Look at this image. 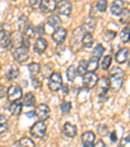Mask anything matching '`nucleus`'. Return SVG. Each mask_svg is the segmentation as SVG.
<instances>
[{
	"label": "nucleus",
	"mask_w": 130,
	"mask_h": 147,
	"mask_svg": "<svg viewBox=\"0 0 130 147\" xmlns=\"http://www.w3.org/2000/svg\"><path fill=\"white\" fill-rule=\"evenodd\" d=\"M116 38V31L113 30H105L104 31V39L105 40H112Z\"/></svg>",
	"instance_id": "nucleus-39"
},
{
	"label": "nucleus",
	"mask_w": 130,
	"mask_h": 147,
	"mask_svg": "<svg viewBox=\"0 0 130 147\" xmlns=\"http://www.w3.org/2000/svg\"><path fill=\"white\" fill-rule=\"evenodd\" d=\"M34 115L36 116V119L39 121H44L50 117L51 115V108L47 106V104H39V106L35 107V111H34Z\"/></svg>",
	"instance_id": "nucleus-6"
},
{
	"label": "nucleus",
	"mask_w": 130,
	"mask_h": 147,
	"mask_svg": "<svg viewBox=\"0 0 130 147\" xmlns=\"http://www.w3.org/2000/svg\"><path fill=\"white\" fill-rule=\"evenodd\" d=\"M63 86V77L60 73L53 72L48 78V89L51 91H59Z\"/></svg>",
	"instance_id": "nucleus-3"
},
{
	"label": "nucleus",
	"mask_w": 130,
	"mask_h": 147,
	"mask_svg": "<svg viewBox=\"0 0 130 147\" xmlns=\"http://www.w3.org/2000/svg\"><path fill=\"white\" fill-rule=\"evenodd\" d=\"M29 73H30L31 80H35L38 77V74L40 73V64L39 63H31L29 64Z\"/></svg>",
	"instance_id": "nucleus-23"
},
{
	"label": "nucleus",
	"mask_w": 130,
	"mask_h": 147,
	"mask_svg": "<svg viewBox=\"0 0 130 147\" xmlns=\"http://www.w3.org/2000/svg\"><path fill=\"white\" fill-rule=\"evenodd\" d=\"M82 142L83 144H89V143H94L95 142V133L94 131H85L82 134Z\"/></svg>",
	"instance_id": "nucleus-26"
},
{
	"label": "nucleus",
	"mask_w": 130,
	"mask_h": 147,
	"mask_svg": "<svg viewBox=\"0 0 130 147\" xmlns=\"http://www.w3.org/2000/svg\"><path fill=\"white\" fill-rule=\"evenodd\" d=\"M17 26H18V31L20 33H25L26 31V29L29 28V20H28V17L26 16H21L18 20H17Z\"/></svg>",
	"instance_id": "nucleus-22"
},
{
	"label": "nucleus",
	"mask_w": 130,
	"mask_h": 147,
	"mask_svg": "<svg viewBox=\"0 0 130 147\" xmlns=\"http://www.w3.org/2000/svg\"><path fill=\"white\" fill-rule=\"evenodd\" d=\"M119 147H130V137H124L120 141Z\"/></svg>",
	"instance_id": "nucleus-40"
},
{
	"label": "nucleus",
	"mask_w": 130,
	"mask_h": 147,
	"mask_svg": "<svg viewBox=\"0 0 130 147\" xmlns=\"http://www.w3.org/2000/svg\"><path fill=\"white\" fill-rule=\"evenodd\" d=\"M11 47V34L8 31H0V50H8Z\"/></svg>",
	"instance_id": "nucleus-14"
},
{
	"label": "nucleus",
	"mask_w": 130,
	"mask_h": 147,
	"mask_svg": "<svg viewBox=\"0 0 130 147\" xmlns=\"http://www.w3.org/2000/svg\"><path fill=\"white\" fill-rule=\"evenodd\" d=\"M63 134H64V137L72 139L77 136V128H75L72 122H65L63 126Z\"/></svg>",
	"instance_id": "nucleus-13"
},
{
	"label": "nucleus",
	"mask_w": 130,
	"mask_h": 147,
	"mask_svg": "<svg viewBox=\"0 0 130 147\" xmlns=\"http://www.w3.org/2000/svg\"><path fill=\"white\" fill-rule=\"evenodd\" d=\"M89 72L87 70V61L86 60H81L79 63H78V67H77V74L78 76H85L86 73Z\"/></svg>",
	"instance_id": "nucleus-30"
},
{
	"label": "nucleus",
	"mask_w": 130,
	"mask_h": 147,
	"mask_svg": "<svg viewBox=\"0 0 130 147\" xmlns=\"http://www.w3.org/2000/svg\"><path fill=\"white\" fill-rule=\"evenodd\" d=\"M77 67L75 65H70L69 68H68L67 70V78L68 81H70V82H73V81L75 80V77H77Z\"/></svg>",
	"instance_id": "nucleus-31"
},
{
	"label": "nucleus",
	"mask_w": 130,
	"mask_h": 147,
	"mask_svg": "<svg viewBox=\"0 0 130 147\" xmlns=\"http://www.w3.org/2000/svg\"><path fill=\"white\" fill-rule=\"evenodd\" d=\"M22 95H24L22 89H21V86H18V85H12V86L7 90V96H8V99L11 100V102H17V100H20L22 98Z\"/></svg>",
	"instance_id": "nucleus-7"
},
{
	"label": "nucleus",
	"mask_w": 130,
	"mask_h": 147,
	"mask_svg": "<svg viewBox=\"0 0 130 147\" xmlns=\"http://www.w3.org/2000/svg\"><path fill=\"white\" fill-rule=\"evenodd\" d=\"M120 38H121L122 43H129L130 42V25L125 26V28L122 29L121 33H120Z\"/></svg>",
	"instance_id": "nucleus-29"
},
{
	"label": "nucleus",
	"mask_w": 130,
	"mask_h": 147,
	"mask_svg": "<svg viewBox=\"0 0 130 147\" xmlns=\"http://www.w3.org/2000/svg\"><path fill=\"white\" fill-rule=\"evenodd\" d=\"M129 113H130V104H129Z\"/></svg>",
	"instance_id": "nucleus-50"
},
{
	"label": "nucleus",
	"mask_w": 130,
	"mask_h": 147,
	"mask_svg": "<svg viewBox=\"0 0 130 147\" xmlns=\"http://www.w3.org/2000/svg\"><path fill=\"white\" fill-rule=\"evenodd\" d=\"M107 7H108L107 0H99V1L95 3V9H96L98 12H100V13H104V12L107 11Z\"/></svg>",
	"instance_id": "nucleus-35"
},
{
	"label": "nucleus",
	"mask_w": 130,
	"mask_h": 147,
	"mask_svg": "<svg viewBox=\"0 0 130 147\" xmlns=\"http://www.w3.org/2000/svg\"><path fill=\"white\" fill-rule=\"evenodd\" d=\"M119 17H120L121 24H130V9L124 8V11L121 12V14Z\"/></svg>",
	"instance_id": "nucleus-33"
},
{
	"label": "nucleus",
	"mask_w": 130,
	"mask_h": 147,
	"mask_svg": "<svg viewBox=\"0 0 130 147\" xmlns=\"http://www.w3.org/2000/svg\"><path fill=\"white\" fill-rule=\"evenodd\" d=\"M48 47V42L44 38H36V40L34 42V46H33V50L35 53H43Z\"/></svg>",
	"instance_id": "nucleus-12"
},
{
	"label": "nucleus",
	"mask_w": 130,
	"mask_h": 147,
	"mask_svg": "<svg viewBox=\"0 0 130 147\" xmlns=\"http://www.w3.org/2000/svg\"><path fill=\"white\" fill-rule=\"evenodd\" d=\"M83 147H95L94 143H89V144H83Z\"/></svg>",
	"instance_id": "nucleus-47"
},
{
	"label": "nucleus",
	"mask_w": 130,
	"mask_h": 147,
	"mask_svg": "<svg viewBox=\"0 0 130 147\" xmlns=\"http://www.w3.org/2000/svg\"><path fill=\"white\" fill-rule=\"evenodd\" d=\"M16 146L17 147H35V144H34V142H33L31 138L24 137V138H21L18 142H17Z\"/></svg>",
	"instance_id": "nucleus-27"
},
{
	"label": "nucleus",
	"mask_w": 130,
	"mask_h": 147,
	"mask_svg": "<svg viewBox=\"0 0 130 147\" xmlns=\"http://www.w3.org/2000/svg\"><path fill=\"white\" fill-rule=\"evenodd\" d=\"M8 130V119L4 115L0 113V134Z\"/></svg>",
	"instance_id": "nucleus-34"
},
{
	"label": "nucleus",
	"mask_w": 130,
	"mask_h": 147,
	"mask_svg": "<svg viewBox=\"0 0 130 147\" xmlns=\"http://www.w3.org/2000/svg\"><path fill=\"white\" fill-rule=\"evenodd\" d=\"M61 89H63L64 94H67V92L69 91V87H68V85H63V86H61Z\"/></svg>",
	"instance_id": "nucleus-44"
},
{
	"label": "nucleus",
	"mask_w": 130,
	"mask_h": 147,
	"mask_svg": "<svg viewBox=\"0 0 130 147\" xmlns=\"http://www.w3.org/2000/svg\"><path fill=\"white\" fill-rule=\"evenodd\" d=\"M35 34H38V38H43V35H44V26L43 25H38L35 28Z\"/></svg>",
	"instance_id": "nucleus-41"
},
{
	"label": "nucleus",
	"mask_w": 130,
	"mask_h": 147,
	"mask_svg": "<svg viewBox=\"0 0 130 147\" xmlns=\"http://www.w3.org/2000/svg\"><path fill=\"white\" fill-rule=\"evenodd\" d=\"M81 43H82V47L86 48V50L91 48L92 46H94V36H92V34L89 33V31H87V33H85V35H83Z\"/></svg>",
	"instance_id": "nucleus-18"
},
{
	"label": "nucleus",
	"mask_w": 130,
	"mask_h": 147,
	"mask_svg": "<svg viewBox=\"0 0 130 147\" xmlns=\"http://www.w3.org/2000/svg\"><path fill=\"white\" fill-rule=\"evenodd\" d=\"M20 74V69L16 67V65H11L8 69V72H7V80L8 81H13L16 80L17 77H18Z\"/></svg>",
	"instance_id": "nucleus-25"
},
{
	"label": "nucleus",
	"mask_w": 130,
	"mask_h": 147,
	"mask_svg": "<svg viewBox=\"0 0 130 147\" xmlns=\"http://www.w3.org/2000/svg\"><path fill=\"white\" fill-rule=\"evenodd\" d=\"M67 35H68L67 29L57 28V29H55V30H53L52 39H53V42H55L56 45H61V43H64V42H65V39H67Z\"/></svg>",
	"instance_id": "nucleus-11"
},
{
	"label": "nucleus",
	"mask_w": 130,
	"mask_h": 147,
	"mask_svg": "<svg viewBox=\"0 0 130 147\" xmlns=\"http://www.w3.org/2000/svg\"><path fill=\"white\" fill-rule=\"evenodd\" d=\"M72 3L69 0H60L56 5V9L57 11V16H64V17H69L70 13H72Z\"/></svg>",
	"instance_id": "nucleus-4"
},
{
	"label": "nucleus",
	"mask_w": 130,
	"mask_h": 147,
	"mask_svg": "<svg viewBox=\"0 0 130 147\" xmlns=\"http://www.w3.org/2000/svg\"><path fill=\"white\" fill-rule=\"evenodd\" d=\"M122 11H124V3H122V0H115L113 3L111 4V13L113 14V16H120Z\"/></svg>",
	"instance_id": "nucleus-17"
},
{
	"label": "nucleus",
	"mask_w": 130,
	"mask_h": 147,
	"mask_svg": "<svg viewBox=\"0 0 130 147\" xmlns=\"http://www.w3.org/2000/svg\"><path fill=\"white\" fill-rule=\"evenodd\" d=\"M99 68V59L92 56L89 61H87V70L89 72H95Z\"/></svg>",
	"instance_id": "nucleus-28"
},
{
	"label": "nucleus",
	"mask_w": 130,
	"mask_h": 147,
	"mask_svg": "<svg viewBox=\"0 0 130 147\" xmlns=\"http://www.w3.org/2000/svg\"><path fill=\"white\" fill-rule=\"evenodd\" d=\"M95 28H96V20H95L94 17H89V18H86L85 28H83V29H87V30H89V33H90V31H92Z\"/></svg>",
	"instance_id": "nucleus-32"
},
{
	"label": "nucleus",
	"mask_w": 130,
	"mask_h": 147,
	"mask_svg": "<svg viewBox=\"0 0 130 147\" xmlns=\"http://www.w3.org/2000/svg\"><path fill=\"white\" fill-rule=\"evenodd\" d=\"M124 78H125V72L121 68H113L109 72V83H111V87L115 90L121 89L122 83H124Z\"/></svg>",
	"instance_id": "nucleus-1"
},
{
	"label": "nucleus",
	"mask_w": 130,
	"mask_h": 147,
	"mask_svg": "<svg viewBox=\"0 0 130 147\" xmlns=\"http://www.w3.org/2000/svg\"><path fill=\"white\" fill-rule=\"evenodd\" d=\"M60 108H61V112H63L64 115H68L70 112V109H72V103L70 102H63L61 103V106H60Z\"/></svg>",
	"instance_id": "nucleus-38"
},
{
	"label": "nucleus",
	"mask_w": 130,
	"mask_h": 147,
	"mask_svg": "<svg viewBox=\"0 0 130 147\" xmlns=\"http://www.w3.org/2000/svg\"><path fill=\"white\" fill-rule=\"evenodd\" d=\"M9 112L13 116H20L21 112H22V104L18 103V100L17 102H11V104H9Z\"/></svg>",
	"instance_id": "nucleus-21"
},
{
	"label": "nucleus",
	"mask_w": 130,
	"mask_h": 147,
	"mask_svg": "<svg viewBox=\"0 0 130 147\" xmlns=\"http://www.w3.org/2000/svg\"><path fill=\"white\" fill-rule=\"evenodd\" d=\"M98 131H99L100 136H104V134L108 133V129L105 125H100V126H98Z\"/></svg>",
	"instance_id": "nucleus-42"
},
{
	"label": "nucleus",
	"mask_w": 130,
	"mask_h": 147,
	"mask_svg": "<svg viewBox=\"0 0 130 147\" xmlns=\"http://www.w3.org/2000/svg\"><path fill=\"white\" fill-rule=\"evenodd\" d=\"M83 35H85V29L83 28H78L74 30L73 33V38H72V43L73 45H77V43H81Z\"/></svg>",
	"instance_id": "nucleus-24"
},
{
	"label": "nucleus",
	"mask_w": 130,
	"mask_h": 147,
	"mask_svg": "<svg viewBox=\"0 0 130 147\" xmlns=\"http://www.w3.org/2000/svg\"><path fill=\"white\" fill-rule=\"evenodd\" d=\"M13 59L17 61V63H20V64L26 63V60L29 59V48L25 47V46L14 48L13 50Z\"/></svg>",
	"instance_id": "nucleus-5"
},
{
	"label": "nucleus",
	"mask_w": 130,
	"mask_h": 147,
	"mask_svg": "<svg viewBox=\"0 0 130 147\" xmlns=\"http://www.w3.org/2000/svg\"><path fill=\"white\" fill-rule=\"evenodd\" d=\"M47 25L51 26L52 29L60 28V25H61V18H60V16H57V14H51V16L47 18Z\"/></svg>",
	"instance_id": "nucleus-20"
},
{
	"label": "nucleus",
	"mask_w": 130,
	"mask_h": 147,
	"mask_svg": "<svg viewBox=\"0 0 130 147\" xmlns=\"http://www.w3.org/2000/svg\"><path fill=\"white\" fill-rule=\"evenodd\" d=\"M111 63H112V56L111 55H107L103 57L102 63H100V67H102V69L104 70H108L109 69V67H111Z\"/></svg>",
	"instance_id": "nucleus-36"
},
{
	"label": "nucleus",
	"mask_w": 130,
	"mask_h": 147,
	"mask_svg": "<svg viewBox=\"0 0 130 147\" xmlns=\"http://www.w3.org/2000/svg\"><path fill=\"white\" fill-rule=\"evenodd\" d=\"M96 147H107V146L104 144V142H103L102 139H99V142L96 143Z\"/></svg>",
	"instance_id": "nucleus-45"
},
{
	"label": "nucleus",
	"mask_w": 130,
	"mask_h": 147,
	"mask_svg": "<svg viewBox=\"0 0 130 147\" xmlns=\"http://www.w3.org/2000/svg\"><path fill=\"white\" fill-rule=\"evenodd\" d=\"M104 51H105L104 46L103 45H96L95 46V48H94V51H92V56H94V57L100 59L103 56V53H104Z\"/></svg>",
	"instance_id": "nucleus-37"
},
{
	"label": "nucleus",
	"mask_w": 130,
	"mask_h": 147,
	"mask_svg": "<svg viewBox=\"0 0 130 147\" xmlns=\"http://www.w3.org/2000/svg\"><path fill=\"white\" fill-rule=\"evenodd\" d=\"M35 95L33 92H26V94L22 95V106H26V107H33L35 106Z\"/></svg>",
	"instance_id": "nucleus-19"
},
{
	"label": "nucleus",
	"mask_w": 130,
	"mask_h": 147,
	"mask_svg": "<svg viewBox=\"0 0 130 147\" xmlns=\"http://www.w3.org/2000/svg\"><path fill=\"white\" fill-rule=\"evenodd\" d=\"M24 46V34L17 31L14 33L13 35H11V47L14 48H18V47H22Z\"/></svg>",
	"instance_id": "nucleus-15"
},
{
	"label": "nucleus",
	"mask_w": 130,
	"mask_h": 147,
	"mask_svg": "<svg viewBox=\"0 0 130 147\" xmlns=\"http://www.w3.org/2000/svg\"><path fill=\"white\" fill-rule=\"evenodd\" d=\"M46 131H47V124L44 121H36L30 128V134L34 138H38V139L43 138L46 136Z\"/></svg>",
	"instance_id": "nucleus-2"
},
{
	"label": "nucleus",
	"mask_w": 130,
	"mask_h": 147,
	"mask_svg": "<svg viewBox=\"0 0 130 147\" xmlns=\"http://www.w3.org/2000/svg\"><path fill=\"white\" fill-rule=\"evenodd\" d=\"M98 80L99 77L95 74V72H87L83 76V86L86 89H92L98 85Z\"/></svg>",
	"instance_id": "nucleus-9"
},
{
	"label": "nucleus",
	"mask_w": 130,
	"mask_h": 147,
	"mask_svg": "<svg viewBox=\"0 0 130 147\" xmlns=\"http://www.w3.org/2000/svg\"><path fill=\"white\" fill-rule=\"evenodd\" d=\"M122 3H126V4H130V0H122Z\"/></svg>",
	"instance_id": "nucleus-48"
},
{
	"label": "nucleus",
	"mask_w": 130,
	"mask_h": 147,
	"mask_svg": "<svg viewBox=\"0 0 130 147\" xmlns=\"http://www.w3.org/2000/svg\"><path fill=\"white\" fill-rule=\"evenodd\" d=\"M129 55H130V50L127 47H124V48H121V50H119L116 56H115L117 64H124L125 61L129 59Z\"/></svg>",
	"instance_id": "nucleus-16"
},
{
	"label": "nucleus",
	"mask_w": 130,
	"mask_h": 147,
	"mask_svg": "<svg viewBox=\"0 0 130 147\" xmlns=\"http://www.w3.org/2000/svg\"><path fill=\"white\" fill-rule=\"evenodd\" d=\"M57 1L56 0H39V8L43 13H52L55 12Z\"/></svg>",
	"instance_id": "nucleus-10"
},
{
	"label": "nucleus",
	"mask_w": 130,
	"mask_h": 147,
	"mask_svg": "<svg viewBox=\"0 0 130 147\" xmlns=\"http://www.w3.org/2000/svg\"><path fill=\"white\" fill-rule=\"evenodd\" d=\"M98 96L99 98H104L105 95H107L108 90H109V87H111V83H109V80H108L107 77H102L98 80Z\"/></svg>",
	"instance_id": "nucleus-8"
},
{
	"label": "nucleus",
	"mask_w": 130,
	"mask_h": 147,
	"mask_svg": "<svg viewBox=\"0 0 130 147\" xmlns=\"http://www.w3.org/2000/svg\"><path fill=\"white\" fill-rule=\"evenodd\" d=\"M111 141H112V142H116V141H117V138H116V131H112V133H111Z\"/></svg>",
	"instance_id": "nucleus-43"
},
{
	"label": "nucleus",
	"mask_w": 130,
	"mask_h": 147,
	"mask_svg": "<svg viewBox=\"0 0 130 147\" xmlns=\"http://www.w3.org/2000/svg\"><path fill=\"white\" fill-rule=\"evenodd\" d=\"M36 1H39V0H28V3L30 4V5H33V7L36 5Z\"/></svg>",
	"instance_id": "nucleus-46"
},
{
	"label": "nucleus",
	"mask_w": 130,
	"mask_h": 147,
	"mask_svg": "<svg viewBox=\"0 0 130 147\" xmlns=\"http://www.w3.org/2000/svg\"><path fill=\"white\" fill-rule=\"evenodd\" d=\"M129 68H130V57H129Z\"/></svg>",
	"instance_id": "nucleus-49"
}]
</instances>
